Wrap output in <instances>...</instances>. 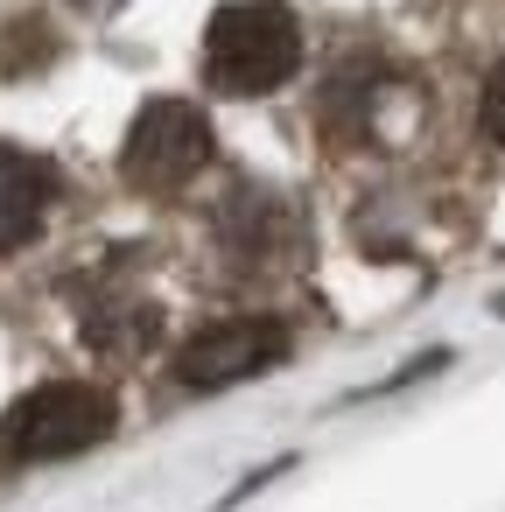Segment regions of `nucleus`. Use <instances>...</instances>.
<instances>
[{
	"label": "nucleus",
	"mask_w": 505,
	"mask_h": 512,
	"mask_svg": "<svg viewBox=\"0 0 505 512\" xmlns=\"http://www.w3.org/2000/svg\"><path fill=\"white\" fill-rule=\"evenodd\" d=\"M288 323L281 316H225V323H204L183 351H176V379L190 393H218V386H239V379H260L288 358Z\"/></svg>",
	"instance_id": "4"
},
{
	"label": "nucleus",
	"mask_w": 505,
	"mask_h": 512,
	"mask_svg": "<svg viewBox=\"0 0 505 512\" xmlns=\"http://www.w3.org/2000/svg\"><path fill=\"white\" fill-rule=\"evenodd\" d=\"M204 162H211V120L183 99H148L120 148V169L134 190H183Z\"/></svg>",
	"instance_id": "3"
},
{
	"label": "nucleus",
	"mask_w": 505,
	"mask_h": 512,
	"mask_svg": "<svg viewBox=\"0 0 505 512\" xmlns=\"http://www.w3.org/2000/svg\"><path fill=\"white\" fill-rule=\"evenodd\" d=\"M477 113H484V134H491V141H505V64L484 78V106H477Z\"/></svg>",
	"instance_id": "6"
},
{
	"label": "nucleus",
	"mask_w": 505,
	"mask_h": 512,
	"mask_svg": "<svg viewBox=\"0 0 505 512\" xmlns=\"http://www.w3.org/2000/svg\"><path fill=\"white\" fill-rule=\"evenodd\" d=\"M113 428H120L113 393H99L85 379H57V386H36L8 407V421H0V463H64V456L99 449Z\"/></svg>",
	"instance_id": "2"
},
{
	"label": "nucleus",
	"mask_w": 505,
	"mask_h": 512,
	"mask_svg": "<svg viewBox=\"0 0 505 512\" xmlns=\"http://www.w3.org/2000/svg\"><path fill=\"white\" fill-rule=\"evenodd\" d=\"M302 64V29L281 0H232L211 15L204 36V71L218 92L232 99H267L274 85H288V71Z\"/></svg>",
	"instance_id": "1"
},
{
	"label": "nucleus",
	"mask_w": 505,
	"mask_h": 512,
	"mask_svg": "<svg viewBox=\"0 0 505 512\" xmlns=\"http://www.w3.org/2000/svg\"><path fill=\"white\" fill-rule=\"evenodd\" d=\"M50 197H57L50 162L22 155V148H0V253H15V246H29L43 232Z\"/></svg>",
	"instance_id": "5"
}]
</instances>
